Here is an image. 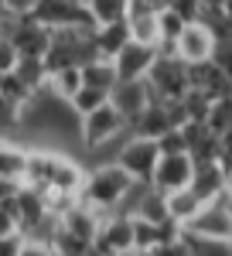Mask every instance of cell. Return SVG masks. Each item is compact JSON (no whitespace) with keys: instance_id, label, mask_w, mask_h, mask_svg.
Wrapping results in <instances>:
<instances>
[{"instance_id":"cell-12","label":"cell","mask_w":232,"mask_h":256,"mask_svg":"<svg viewBox=\"0 0 232 256\" xmlns=\"http://www.w3.org/2000/svg\"><path fill=\"white\" fill-rule=\"evenodd\" d=\"M110 99H113V106L123 113V116L134 123L147 106H150V99H154V92H150V82L147 79H120L113 86V92H110Z\"/></svg>"},{"instance_id":"cell-6","label":"cell","mask_w":232,"mask_h":256,"mask_svg":"<svg viewBox=\"0 0 232 256\" xmlns=\"http://www.w3.org/2000/svg\"><path fill=\"white\" fill-rule=\"evenodd\" d=\"M116 160L134 174V181L140 184H150L157 171V160H160V144L154 137H140V134H130L126 144H120L116 150Z\"/></svg>"},{"instance_id":"cell-13","label":"cell","mask_w":232,"mask_h":256,"mask_svg":"<svg viewBox=\"0 0 232 256\" xmlns=\"http://www.w3.org/2000/svg\"><path fill=\"white\" fill-rule=\"evenodd\" d=\"M126 24H130V34L136 41L160 44V7L157 4H150V0H130Z\"/></svg>"},{"instance_id":"cell-33","label":"cell","mask_w":232,"mask_h":256,"mask_svg":"<svg viewBox=\"0 0 232 256\" xmlns=\"http://www.w3.org/2000/svg\"><path fill=\"white\" fill-rule=\"evenodd\" d=\"M164 7H174L184 20H198L202 18V0H164Z\"/></svg>"},{"instance_id":"cell-24","label":"cell","mask_w":232,"mask_h":256,"mask_svg":"<svg viewBox=\"0 0 232 256\" xmlns=\"http://www.w3.org/2000/svg\"><path fill=\"white\" fill-rule=\"evenodd\" d=\"M86 7L96 24H113V20H126L130 0H86Z\"/></svg>"},{"instance_id":"cell-14","label":"cell","mask_w":232,"mask_h":256,"mask_svg":"<svg viewBox=\"0 0 232 256\" xmlns=\"http://www.w3.org/2000/svg\"><path fill=\"white\" fill-rule=\"evenodd\" d=\"M171 126H178V120L171 113V102L164 99H150V106L140 113V116L130 123V134H140V137H164Z\"/></svg>"},{"instance_id":"cell-16","label":"cell","mask_w":232,"mask_h":256,"mask_svg":"<svg viewBox=\"0 0 232 256\" xmlns=\"http://www.w3.org/2000/svg\"><path fill=\"white\" fill-rule=\"evenodd\" d=\"M226 181H229V171L222 168V160H194V174H192V188L205 202H212L226 192Z\"/></svg>"},{"instance_id":"cell-35","label":"cell","mask_w":232,"mask_h":256,"mask_svg":"<svg viewBox=\"0 0 232 256\" xmlns=\"http://www.w3.org/2000/svg\"><path fill=\"white\" fill-rule=\"evenodd\" d=\"M34 4H38V0H7V7H10V10H18V14H31V10H34Z\"/></svg>"},{"instance_id":"cell-5","label":"cell","mask_w":232,"mask_h":256,"mask_svg":"<svg viewBox=\"0 0 232 256\" xmlns=\"http://www.w3.org/2000/svg\"><path fill=\"white\" fill-rule=\"evenodd\" d=\"M147 82H150V92L154 99H164V102H174L181 99L188 89H192V76H188V62L178 58L174 52H160L157 62L147 72Z\"/></svg>"},{"instance_id":"cell-15","label":"cell","mask_w":232,"mask_h":256,"mask_svg":"<svg viewBox=\"0 0 232 256\" xmlns=\"http://www.w3.org/2000/svg\"><path fill=\"white\" fill-rule=\"evenodd\" d=\"M188 76H192V89H202L208 99L232 96V79L222 72V68H218V65H215L212 58L188 65Z\"/></svg>"},{"instance_id":"cell-11","label":"cell","mask_w":232,"mask_h":256,"mask_svg":"<svg viewBox=\"0 0 232 256\" xmlns=\"http://www.w3.org/2000/svg\"><path fill=\"white\" fill-rule=\"evenodd\" d=\"M157 55H160L157 44H147V41L130 38L126 44H123V52L113 58L120 79H147V72H150V65L157 62Z\"/></svg>"},{"instance_id":"cell-8","label":"cell","mask_w":232,"mask_h":256,"mask_svg":"<svg viewBox=\"0 0 232 256\" xmlns=\"http://www.w3.org/2000/svg\"><path fill=\"white\" fill-rule=\"evenodd\" d=\"M215 31L205 24V20H188L184 24V31L178 34V41H174V55L178 58H184L188 65H194V62H208L215 52Z\"/></svg>"},{"instance_id":"cell-30","label":"cell","mask_w":232,"mask_h":256,"mask_svg":"<svg viewBox=\"0 0 232 256\" xmlns=\"http://www.w3.org/2000/svg\"><path fill=\"white\" fill-rule=\"evenodd\" d=\"M212 62L232 79V38H218L215 41V52H212Z\"/></svg>"},{"instance_id":"cell-38","label":"cell","mask_w":232,"mask_h":256,"mask_svg":"<svg viewBox=\"0 0 232 256\" xmlns=\"http://www.w3.org/2000/svg\"><path fill=\"white\" fill-rule=\"evenodd\" d=\"M226 192L232 195V171H229V181H226Z\"/></svg>"},{"instance_id":"cell-10","label":"cell","mask_w":232,"mask_h":256,"mask_svg":"<svg viewBox=\"0 0 232 256\" xmlns=\"http://www.w3.org/2000/svg\"><path fill=\"white\" fill-rule=\"evenodd\" d=\"M192 174H194V158L188 150H181V154H160L150 184L168 195V192H178V188L192 184Z\"/></svg>"},{"instance_id":"cell-4","label":"cell","mask_w":232,"mask_h":256,"mask_svg":"<svg viewBox=\"0 0 232 256\" xmlns=\"http://www.w3.org/2000/svg\"><path fill=\"white\" fill-rule=\"evenodd\" d=\"M120 134H130V120L113 106V99L78 120V140H82V147L89 154L92 150H102L113 140H120Z\"/></svg>"},{"instance_id":"cell-9","label":"cell","mask_w":232,"mask_h":256,"mask_svg":"<svg viewBox=\"0 0 232 256\" xmlns=\"http://www.w3.org/2000/svg\"><path fill=\"white\" fill-rule=\"evenodd\" d=\"M188 229L198 232V236H205V239H215V242H229V236H232V212L226 208L222 198H212V202H205V205L198 208V216L188 222Z\"/></svg>"},{"instance_id":"cell-2","label":"cell","mask_w":232,"mask_h":256,"mask_svg":"<svg viewBox=\"0 0 232 256\" xmlns=\"http://www.w3.org/2000/svg\"><path fill=\"white\" fill-rule=\"evenodd\" d=\"M99 222H102V212L89 208L86 202L72 205L65 216L55 222V232H52V250L65 256H82V253H92L96 246V232H99Z\"/></svg>"},{"instance_id":"cell-40","label":"cell","mask_w":232,"mask_h":256,"mask_svg":"<svg viewBox=\"0 0 232 256\" xmlns=\"http://www.w3.org/2000/svg\"><path fill=\"white\" fill-rule=\"evenodd\" d=\"M4 144H7V140H4V134H0V147H4Z\"/></svg>"},{"instance_id":"cell-21","label":"cell","mask_w":232,"mask_h":256,"mask_svg":"<svg viewBox=\"0 0 232 256\" xmlns=\"http://www.w3.org/2000/svg\"><path fill=\"white\" fill-rule=\"evenodd\" d=\"M82 79H86V86H96V89H110L113 92V86L120 82V72H116V62L113 58H92L82 65Z\"/></svg>"},{"instance_id":"cell-37","label":"cell","mask_w":232,"mask_h":256,"mask_svg":"<svg viewBox=\"0 0 232 256\" xmlns=\"http://www.w3.org/2000/svg\"><path fill=\"white\" fill-rule=\"evenodd\" d=\"M7 14H10V7H7V0H0V20L7 18Z\"/></svg>"},{"instance_id":"cell-22","label":"cell","mask_w":232,"mask_h":256,"mask_svg":"<svg viewBox=\"0 0 232 256\" xmlns=\"http://www.w3.org/2000/svg\"><path fill=\"white\" fill-rule=\"evenodd\" d=\"M82 82H86L82 79V65H65V68H58V72L48 76V89L62 99H72L82 89Z\"/></svg>"},{"instance_id":"cell-19","label":"cell","mask_w":232,"mask_h":256,"mask_svg":"<svg viewBox=\"0 0 232 256\" xmlns=\"http://www.w3.org/2000/svg\"><path fill=\"white\" fill-rule=\"evenodd\" d=\"M86 174H89V171H86L78 160L58 154V164H55V174H52V188H48V192H72V195H78L82 184H86Z\"/></svg>"},{"instance_id":"cell-7","label":"cell","mask_w":232,"mask_h":256,"mask_svg":"<svg viewBox=\"0 0 232 256\" xmlns=\"http://www.w3.org/2000/svg\"><path fill=\"white\" fill-rule=\"evenodd\" d=\"M92 253H134V216L130 212H106L99 222Z\"/></svg>"},{"instance_id":"cell-36","label":"cell","mask_w":232,"mask_h":256,"mask_svg":"<svg viewBox=\"0 0 232 256\" xmlns=\"http://www.w3.org/2000/svg\"><path fill=\"white\" fill-rule=\"evenodd\" d=\"M202 7H226V0H202Z\"/></svg>"},{"instance_id":"cell-29","label":"cell","mask_w":232,"mask_h":256,"mask_svg":"<svg viewBox=\"0 0 232 256\" xmlns=\"http://www.w3.org/2000/svg\"><path fill=\"white\" fill-rule=\"evenodd\" d=\"M157 144H160V154H181V150H188V140H184L181 126H171L164 137H157Z\"/></svg>"},{"instance_id":"cell-39","label":"cell","mask_w":232,"mask_h":256,"mask_svg":"<svg viewBox=\"0 0 232 256\" xmlns=\"http://www.w3.org/2000/svg\"><path fill=\"white\" fill-rule=\"evenodd\" d=\"M150 4H157V7H164V0H150Z\"/></svg>"},{"instance_id":"cell-20","label":"cell","mask_w":232,"mask_h":256,"mask_svg":"<svg viewBox=\"0 0 232 256\" xmlns=\"http://www.w3.org/2000/svg\"><path fill=\"white\" fill-rule=\"evenodd\" d=\"M202 205H205V198L198 195L192 184H184V188H178V192H168V212H171V218L181 222V226H188V222L198 216Z\"/></svg>"},{"instance_id":"cell-26","label":"cell","mask_w":232,"mask_h":256,"mask_svg":"<svg viewBox=\"0 0 232 256\" xmlns=\"http://www.w3.org/2000/svg\"><path fill=\"white\" fill-rule=\"evenodd\" d=\"M68 102H72V110H76L78 120H82L86 113H92V110L102 106V102H110V89H96V86H86V82H82V89H78Z\"/></svg>"},{"instance_id":"cell-32","label":"cell","mask_w":232,"mask_h":256,"mask_svg":"<svg viewBox=\"0 0 232 256\" xmlns=\"http://www.w3.org/2000/svg\"><path fill=\"white\" fill-rule=\"evenodd\" d=\"M18 48H14V41L7 38V34H0V76L4 72H14V65H18Z\"/></svg>"},{"instance_id":"cell-34","label":"cell","mask_w":232,"mask_h":256,"mask_svg":"<svg viewBox=\"0 0 232 256\" xmlns=\"http://www.w3.org/2000/svg\"><path fill=\"white\" fill-rule=\"evenodd\" d=\"M218 160H222V168L232 171V130L222 134V150H218Z\"/></svg>"},{"instance_id":"cell-17","label":"cell","mask_w":232,"mask_h":256,"mask_svg":"<svg viewBox=\"0 0 232 256\" xmlns=\"http://www.w3.org/2000/svg\"><path fill=\"white\" fill-rule=\"evenodd\" d=\"M92 38H96V48H99L102 58H116L123 52V44L134 38V34H130V24L126 20H113V24H96Z\"/></svg>"},{"instance_id":"cell-23","label":"cell","mask_w":232,"mask_h":256,"mask_svg":"<svg viewBox=\"0 0 232 256\" xmlns=\"http://www.w3.org/2000/svg\"><path fill=\"white\" fill-rule=\"evenodd\" d=\"M24 171H28V147L4 144V147H0V178L24 181Z\"/></svg>"},{"instance_id":"cell-25","label":"cell","mask_w":232,"mask_h":256,"mask_svg":"<svg viewBox=\"0 0 232 256\" xmlns=\"http://www.w3.org/2000/svg\"><path fill=\"white\" fill-rule=\"evenodd\" d=\"M14 72H18V76L28 82L34 92H41V89L48 86V76H52V72H48V65H44V58H31V55H28V58H18Z\"/></svg>"},{"instance_id":"cell-18","label":"cell","mask_w":232,"mask_h":256,"mask_svg":"<svg viewBox=\"0 0 232 256\" xmlns=\"http://www.w3.org/2000/svg\"><path fill=\"white\" fill-rule=\"evenodd\" d=\"M58 154L55 150H28V171H24V184H34L41 192L52 188V174H55Z\"/></svg>"},{"instance_id":"cell-3","label":"cell","mask_w":232,"mask_h":256,"mask_svg":"<svg viewBox=\"0 0 232 256\" xmlns=\"http://www.w3.org/2000/svg\"><path fill=\"white\" fill-rule=\"evenodd\" d=\"M92 31L96 28H52V44L44 52L48 72H58L65 65H86V62L99 58Z\"/></svg>"},{"instance_id":"cell-41","label":"cell","mask_w":232,"mask_h":256,"mask_svg":"<svg viewBox=\"0 0 232 256\" xmlns=\"http://www.w3.org/2000/svg\"><path fill=\"white\" fill-rule=\"evenodd\" d=\"M229 253H232V236H229Z\"/></svg>"},{"instance_id":"cell-28","label":"cell","mask_w":232,"mask_h":256,"mask_svg":"<svg viewBox=\"0 0 232 256\" xmlns=\"http://www.w3.org/2000/svg\"><path fill=\"white\" fill-rule=\"evenodd\" d=\"M18 195V192H14ZM20 229V218H18V208H14V198H4L0 202V236L7 232H18Z\"/></svg>"},{"instance_id":"cell-1","label":"cell","mask_w":232,"mask_h":256,"mask_svg":"<svg viewBox=\"0 0 232 256\" xmlns=\"http://www.w3.org/2000/svg\"><path fill=\"white\" fill-rule=\"evenodd\" d=\"M134 188H136L134 174L113 158V160H102L99 168H92V171L86 174V184H82V192H78V202H86L89 208H96V212L106 216V212L123 208Z\"/></svg>"},{"instance_id":"cell-27","label":"cell","mask_w":232,"mask_h":256,"mask_svg":"<svg viewBox=\"0 0 232 256\" xmlns=\"http://www.w3.org/2000/svg\"><path fill=\"white\" fill-rule=\"evenodd\" d=\"M205 123L212 126L215 134L222 137L226 130H232V96H222V99H212V110H208V116Z\"/></svg>"},{"instance_id":"cell-31","label":"cell","mask_w":232,"mask_h":256,"mask_svg":"<svg viewBox=\"0 0 232 256\" xmlns=\"http://www.w3.org/2000/svg\"><path fill=\"white\" fill-rule=\"evenodd\" d=\"M24 242H28V236H24L20 229L0 236V256H24Z\"/></svg>"}]
</instances>
